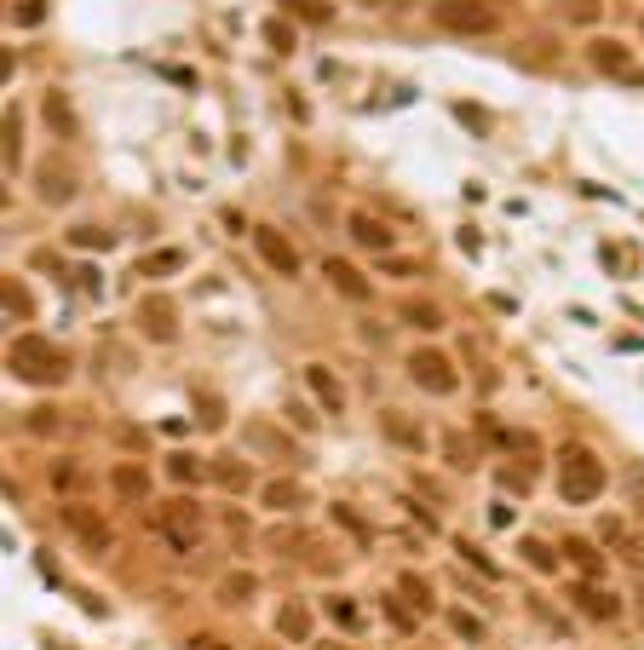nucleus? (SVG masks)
<instances>
[{
  "mask_svg": "<svg viewBox=\"0 0 644 650\" xmlns=\"http://www.w3.org/2000/svg\"><path fill=\"white\" fill-rule=\"evenodd\" d=\"M69 242H75V248H110V231H104V225H75Z\"/></svg>",
  "mask_w": 644,
  "mask_h": 650,
  "instance_id": "nucleus-28",
  "label": "nucleus"
},
{
  "mask_svg": "<svg viewBox=\"0 0 644 650\" xmlns=\"http://www.w3.org/2000/svg\"><path fill=\"white\" fill-rule=\"evenodd\" d=\"M432 24L449 35H495L501 12L489 0H432Z\"/></svg>",
  "mask_w": 644,
  "mask_h": 650,
  "instance_id": "nucleus-3",
  "label": "nucleus"
},
{
  "mask_svg": "<svg viewBox=\"0 0 644 650\" xmlns=\"http://www.w3.org/2000/svg\"><path fill=\"white\" fill-rule=\"evenodd\" d=\"M403 323L420 328V334H437L443 328V311L437 305H420V300H403Z\"/></svg>",
  "mask_w": 644,
  "mask_h": 650,
  "instance_id": "nucleus-24",
  "label": "nucleus"
},
{
  "mask_svg": "<svg viewBox=\"0 0 644 650\" xmlns=\"http://www.w3.org/2000/svg\"><path fill=\"white\" fill-rule=\"evenodd\" d=\"M253 593H259V581H253L248 570H236V576L219 581V604H230V610H236V604H248Z\"/></svg>",
  "mask_w": 644,
  "mask_h": 650,
  "instance_id": "nucleus-23",
  "label": "nucleus"
},
{
  "mask_svg": "<svg viewBox=\"0 0 644 650\" xmlns=\"http://www.w3.org/2000/svg\"><path fill=\"white\" fill-rule=\"evenodd\" d=\"M41 116H46V127H58V139H75V133H81V127H75V110H69V93H46Z\"/></svg>",
  "mask_w": 644,
  "mask_h": 650,
  "instance_id": "nucleus-18",
  "label": "nucleus"
},
{
  "mask_svg": "<svg viewBox=\"0 0 644 650\" xmlns=\"http://www.w3.org/2000/svg\"><path fill=\"white\" fill-rule=\"evenodd\" d=\"M46 18V0H18V6H12V24L18 29H35Z\"/></svg>",
  "mask_w": 644,
  "mask_h": 650,
  "instance_id": "nucleus-29",
  "label": "nucleus"
},
{
  "mask_svg": "<svg viewBox=\"0 0 644 650\" xmlns=\"http://www.w3.org/2000/svg\"><path fill=\"white\" fill-rule=\"evenodd\" d=\"M558 12H564L570 24H593V18H598V0H558Z\"/></svg>",
  "mask_w": 644,
  "mask_h": 650,
  "instance_id": "nucleus-30",
  "label": "nucleus"
},
{
  "mask_svg": "<svg viewBox=\"0 0 644 650\" xmlns=\"http://www.w3.org/2000/svg\"><path fill=\"white\" fill-rule=\"evenodd\" d=\"M259 501L271 512H299L305 507V484H299V478H271V484L259 489Z\"/></svg>",
  "mask_w": 644,
  "mask_h": 650,
  "instance_id": "nucleus-16",
  "label": "nucleus"
},
{
  "mask_svg": "<svg viewBox=\"0 0 644 650\" xmlns=\"http://www.w3.org/2000/svg\"><path fill=\"white\" fill-rule=\"evenodd\" d=\"M18 127H23V116L12 110V116H6V167H18V162H23V150H18Z\"/></svg>",
  "mask_w": 644,
  "mask_h": 650,
  "instance_id": "nucleus-34",
  "label": "nucleus"
},
{
  "mask_svg": "<svg viewBox=\"0 0 644 650\" xmlns=\"http://www.w3.org/2000/svg\"><path fill=\"white\" fill-rule=\"evenodd\" d=\"M167 478H173V484H196V478H202V461H196V455H173V461H167Z\"/></svg>",
  "mask_w": 644,
  "mask_h": 650,
  "instance_id": "nucleus-27",
  "label": "nucleus"
},
{
  "mask_svg": "<svg viewBox=\"0 0 644 650\" xmlns=\"http://www.w3.org/2000/svg\"><path fill=\"white\" fill-rule=\"evenodd\" d=\"M604 484H610V472H604V461H598L587 443H564L558 449V495L570 507H593L598 495H604Z\"/></svg>",
  "mask_w": 644,
  "mask_h": 650,
  "instance_id": "nucleus-2",
  "label": "nucleus"
},
{
  "mask_svg": "<svg viewBox=\"0 0 644 650\" xmlns=\"http://www.w3.org/2000/svg\"><path fill=\"white\" fill-rule=\"evenodd\" d=\"M345 225H351V242H357V248H368V254H391V242H397V231H391L386 219H374L368 208H357Z\"/></svg>",
  "mask_w": 644,
  "mask_h": 650,
  "instance_id": "nucleus-11",
  "label": "nucleus"
},
{
  "mask_svg": "<svg viewBox=\"0 0 644 650\" xmlns=\"http://www.w3.org/2000/svg\"><path fill=\"white\" fill-rule=\"evenodd\" d=\"M380 604H386L391 627H403V633H409V627H414V610H409V604H403V599H380Z\"/></svg>",
  "mask_w": 644,
  "mask_h": 650,
  "instance_id": "nucleus-36",
  "label": "nucleus"
},
{
  "mask_svg": "<svg viewBox=\"0 0 644 650\" xmlns=\"http://www.w3.org/2000/svg\"><path fill=\"white\" fill-rule=\"evenodd\" d=\"M6 305H12V311H18V317H29V294H23L18 282H6Z\"/></svg>",
  "mask_w": 644,
  "mask_h": 650,
  "instance_id": "nucleus-40",
  "label": "nucleus"
},
{
  "mask_svg": "<svg viewBox=\"0 0 644 650\" xmlns=\"http://www.w3.org/2000/svg\"><path fill=\"white\" fill-rule=\"evenodd\" d=\"M409 380L420 386V392H432V397H455L460 392V374H455V363H449L443 351H414Z\"/></svg>",
  "mask_w": 644,
  "mask_h": 650,
  "instance_id": "nucleus-6",
  "label": "nucleus"
},
{
  "mask_svg": "<svg viewBox=\"0 0 644 650\" xmlns=\"http://www.w3.org/2000/svg\"><path fill=\"white\" fill-rule=\"evenodd\" d=\"M41 202H52V208H64L69 196H75V179H69L64 167H41Z\"/></svg>",
  "mask_w": 644,
  "mask_h": 650,
  "instance_id": "nucleus-20",
  "label": "nucleus"
},
{
  "mask_svg": "<svg viewBox=\"0 0 644 650\" xmlns=\"http://www.w3.org/2000/svg\"><path fill=\"white\" fill-rule=\"evenodd\" d=\"M570 599H575V610H581L587 622H616V616H621V593L598 587V581H581Z\"/></svg>",
  "mask_w": 644,
  "mask_h": 650,
  "instance_id": "nucleus-10",
  "label": "nucleus"
},
{
  "mask_svg": "<svg viewBox=\"0 0 644 650\" xmlns=\"http://www.w3.org/2000/svg\"><path fill=\"white\" fill-rule=\"evenodd\" d=\"M213 478L230 489V495H242V489H253V472H248V461H236V455H225V461L213 466Z\"/></svg>",
  "mask_w": 644,
  "mask_h": 650,
  "instance_id": "nucleus-22",
  "label": "nucleus"
},
{
  "mask_svg": "<svg viewBox=\"0 0 644 650\" xmlns=\"http://www.w3.org/2000/svg\"><path fill=\"white\" fill-rule=\"evenodd\" d=\"M305 386H311V397H317L328 415H345V386L328 363H305Z\"/></svg>",
  "mask_w": 644,
  "mask_h": 650,
  "instance_id": "nucleus-12",
  "label": "nucleus"
},
{
  "mask_svg": "<svg viewBox=\"0 0 644 650\" xmlns=\"http://www.w3.org/2000/svg\"><path fill=\"white\" fill-rule=\"evenodd\" d=\"M288 6H294L299 18H311V24H322V18H328V6H322V0H288Z\"/></svg>",
  "mask_w": 644,
  "mask_h": 650,
  "instance_id": "nucleus-37",
  "label": "nucleus"
},
{
  "mask_svg": "<svg viewBox=\"0 0 644 650\" xmlns=\"http://www.w3.org/2000/svg\"><path fill=\"white\" fill-rule=\"evenodd\" d=\"M276 633L294 639V645H305V639H311V610H305V604H282V610H276Z\"/></svg>",
  "mask_w": 644,
  "mask_h": 650,
  "instance_id": "nucleus-19",
  "label": "nucleus"
},
{
  "mask_svg": "<svg viewBox=\"0 0 644 650\" xmlns=\"http://www.w3.org/2000/svg\"><path fill=\"white\" fill-rule=\"evenodd\" d=\"M380 432H386L397 449H409V455H420V449H426V426H414V420L397 415V409H386V415H380Z\"/></svg>",
  "mask_w": 644,
  "mask_h": 650,
  "instance_id": "nucleus-15",
  "label": "nucleus"
},
{
  "mask_svg": "<svg viewBox=\"0 0 644 650\" xmlns=\"http://www.w3.org/2000/svg\"><path fill=\"white\" fill-rule=\"evenodd\" d=\"M322 277L334 282V294H345V300H368V294H374V282H368L351 259H328V265H322Z\"/></svg>",
  "mask_w": 644,
  "mask_h": 650,
  "instance_id": "nucleus-13",
  "label": "nucleus"
},
{
  "mask_svg": "<svg viewBox=\"0 0 644 650\" xmlns=\"http://www.w3.org/2000/svg\"><path fill=\"white\" fill-rule=\"evenodd\" d=\"M6 369L18 374L23 386H64L69 380V351L52 346L46 334H18L6 351Z\"/></svg>",
  "mask_w": 644,
  "mask_h": 650,
  "instance_id": "nucleus-1",
  "label": "nucleus"
},
{
  "mask_svg": "<svg viewBox=\"0 0 644 650\" xmlns=\"http://www.w3.org/2000/svg\"><path fill=\"white\" fill-rule=\"evenodd\" d=\"M64 524H69V535H75L87 553H110V547H115V530L98 518V512L81 507V501H69V507H64Z\"/></svg>",
  "mask_w": 644,
  "mask_h": 650,
  "instance_id": "nucleus-8",
  "label": "nucleus"
},
{
  "mask_svg": "<svg viewBox=\"0 0 644 650\" xmlns=\"http://www.w3.org/2000/svg\"><path fill=\"white\" fill-rule=\"evenodd\" d=\"M317 650H351V645H334V639H328V645H317Z\"/></svg>",
  "mask_w": 644,
  "mask_h": 650,
  "instance_id": "nucleus-43",
  "label": "nucleus"
},
{
  "mask_svg": "<svg viewBox=\"0 0 644 650\" xmlns=\"http://www.w3.org/2000/svg\"><path fill=\"white\" fill-rule=\"evenodd\" d=\"M524 558H529V570H558V558H552L547 541H524Z\"/></svg>",
  "mask_w": 644,
  "mask_h": 650,
  "instance_id": "nucleus-32",
  "label": "nucleus"
},
{
  "mask_svg": "<svg viewBox=\"0 0 644 650\" xmlns=\"http://www.w3.org/2000/svg\"><path fill=\"white\" fill-rule=\"evenodd\" d=\"M449 622H455V633H460V639H472V645L483 639V622H478V616H466V610H455Z\"/></svg>",
  "mask_w": 644,
  "mask_h": 650,
  "instance_id": "nucleus-35",
  "label": "nucleus"
},
{
  "mask_svg": "<svg viewBox=\"0 0 644 650\" xmlns=\"http://www.w3.org/2000/svg\"><path fill=\"white\" fill-rule=\"evenodd\" d=\"M253 242H259V259L271 265L276 277H299V248H294V242H288L282 231L259 225V231H253Z\"/></svg>",
  "mask_w": 644,
  "mask_h": 650,
  "instance_id": "nucleus-9",
  "label": "nucleus"
},
{
  "mask_svg": "<svg viewBox=\"0 0 644 650\" xmlns=\"http://www.w3.org/2000/svg\"><path fill=\"white\" fill-rule=\"evenodd\" d=\"M397 599L409 604L414 616H432V610H437L432 581H426V576H414V570H403V576H397Z\"/></svg>",
  "mask_w": 644,
  "mask_h": 650,
  "instance_id": "nucleus-17",
  "label": "nucleus"
},
{
  "mask_svg": "<svg viewBox=\"0 0 644 650\" xmlns=\"http://www.w3.org/2000/svg\"><path fill=\"white\" fill-rule=\"evenodd\" d=\"M184 650H230L219 633H196V639H184Z\"/></svg>",
  "mask_w": 644,
  "mask_h": 650,
  "instance_id": "nucleus-39",
  "label": "nucleus"
},
{
  "mask_svg": "<svg viewBox=\"0 0 644 650\" xmlns=\"http://www.w3.org/2000/svg\"><path fill=\"white\" fill-rule=\"evenodd\" d=\"M173 271H184V254H179V248H156V254L138 259V277H173Z\"/></svg>",
  "mask_w": 644,
  "mask_h": 650,
  "instance_id": "nucleus-21",
  "label": "nucleus"
},
{
  "mask_svg": "<svg viewBox=\"0 0 644 650\" xmlns=\"http://www.w3.org/2000/svg\"><path fill=\"white\" fill-rule=\"evenodd\" d=\"M564 558H570L581 576H598V570H604V558L593 553V541H564Z\"/></svg>",
  "mask_w": 644,
  "mask_h": 650,
  "instance_id": "nucleus-25",
  "label": "nucleus"
},
{
  "mask_svg": "<svg viewBox=\"0 0 644 650\" xmlns=\"http://www.w3.org/2000/svg\"><path fill=\"white\" fill-rule=\"evenodd\" d=\"M265 41H271V52H282V58H288V52H294V29L282 24V18H271V24H265Z\"/></svg>",
  "mask_w": 644,
  "mask_h": 650,
  "instance_id": "nucleus-31",
  "label": "nucleus"
},
{
  "mask_svg": "<svg viewBox=\"0 0 644 650\" xmlns=\"http://www.w3.org/2000/svg\"><path fill=\"white\" fill-rule=\"evenodd\" d=\"M639 29H644V18H639Z\"/></svg>",
  "mask_w": 644,
  "mask_h": 650,
  "instance_id": "nucleus-46",
  "label": "nucleus"
},
{
  "mask_svg": "<svg viewBox=\"0 0 644 650\" xmlns=\"http://www.w3.org/2000/svg\"><path fill=\"white\" fill-rule=\"evenodd\" d=\"M587 64H593L604 81H621V87H644V64L633 58V47H621V41H610V35L587 47Z\"/></svg>",
  "mask_w": 644,
  "mask_h": 650,
  "instance_id": "nucleus-5",
  "label": "nucleus"
},
{
  "mask_svg": "<svg viewBox=\"0 0 644 650\" xmlns=\"http://www.w3.org/2000/svg\"><path fill=\"white\" fill-rule=\"evenodd\" d=\"M363 6H386V0H363Z\"/></svg>",
  "mask_w": 644,
  "mask_h": 650,
  "instance_id": "nucleus-44",
  "label": "nucleus"
},
{
  "mask_svg": "<svg viewBox=\"0 0 644 650\" xmlns=\"http://www.w3.org/2000/svg\"><path fill=\"white\" fill-rule=\"evenodd\" d=\"M138 328H144L156 346H167V340L179 334V300H173V294H144V300H138Z\"/></svg>",
  "mask_w": 644,
  "mask_h": 650,
  "instance_id": "nucleus-7",
  "label": "nucleus"
},
{
  "mask_svg": "<svg viewBox=\"0 0 644 650\" xmlns=\"http://www.w3.org/2000/svg\"><path fill=\"white\" fill-rule=\"evenodd\" d=\"M328 616H334L340 627H357V622H363V616H357V604L345 599V593H334V599H328Z\"/></svg>",
  "mask_w": 644,
  "mask_h": 650,
  "instance_id": "nucleus-33",
  "label": "nucleus"
},
{
  "mask_svg": "<svg viewBox=\"0 0 644 650\" xmlns=\"http://www.w3.org/2000/svg\"><path fill=\"white\" fill-rule=\"evenodd\" d=\"M156 530L173 553H196V547H202V507H196V501H173V507H161Z\"/></svg>",
  "mask_w": 644,
  "mask_h": 650,
  "instance_id": "nucleus-4",
  "label": "nucleus"
},
{
  "mask_svg": "<svg viewBox=\"0 0 644 650\" xmlns=\"http://www.w3.org/2000/svg\"><path fill=\"white\" fill-rule=\"evenodd\" d=\"M29 432H58V415H52V409H35V415H29Z\"/></svg>",
  "mask_w": 644,
  "mask_h": 650,
  "instance_id": "nucleus-41",
  "label": "nucleus"
},
{
  "mask_svg": "<svg viewBox=\"0 0 644 650\" xmlns=\"http://www.w3.org/2000/svg\"><path fill=\"white\" fill-rule=\"evenodd\" d=\"M46 478H52V489H81L87 484V466L81 461H52L46 466Z\"/></svg>",
  "mask_w": 644,
  "mask_h": 650,
  "instance_id": "nucleus-26",
  "label": "nucleus"
},
{
  "mask_svg": "<svg viewBox=\"0 0 644 650\" xmlns=\"http://www.w3.org/2000/svg\"><path fill=\"white\" fill-rule=\"evenodd\" d=\"M253 650H276V645H253Z\"/></svg>",
  "mask_w": 644,
  "mask_h": 650,
  "instance_id": "nucleus-45",
  "label": "nucleus"
},
{
  "mask_svg": "<svg viewBox=\"0 0 644 650\" xmlns=\"http://www.w3.org/2000/svg\"><path fill=\"white\" fill-rule=\"evenodd\" d=\"M110 489L121 495V501H150V472L138 461H115L110 466Z\"/></svg>",
  "mask_w": 644,
  "mask_h": 650,
  "instance_id": "nucleus-14",
  "label": "nucleus"
},
{
  "mask_svg": "<svg viewBox=\"0 0 644 650\" xmlns=\"http://www.w3.org/2000/svg\"><path fill=\"white\" fill-rule=\"evenodd\" d=\"M460 558H466V564H472L478 576H489V581H495V564H489V558H483L478 547H460Z\"/></svg>",
  "mask_w": 644,
  "mask_h": 650,
  "instance_id": "nucleus-38",
  "label": "nucleus"
},
{
  "mask_svg": "<svg viewBox=\"0 0 644 650\" xmlns=\"http://www.w3.org/2000/svg\"><path fill=\"white\" fill-rule=\"evenodd\" d=\"M449 466H472V443L449 438Z\"/></svg>",
  "mask_w": 644,
  "mask_h": 650,
  "instance_id": "nucleus-42",
  "label": "nucleus"
}]
</instances>
